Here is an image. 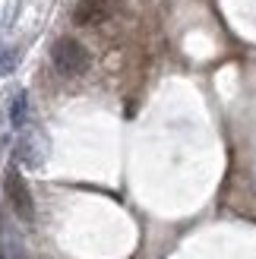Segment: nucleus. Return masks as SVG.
Masks as SVG:
<instances>
[{
    "mask_svg": "<svg viewBox=\"0 0 256 259\" xmlns=\"http://www.w3.org/2000/svg\"><path fill=\"white\" fill-rule=\"evenodd\" d=\"M51 60H54V67L63 76H82L89 70V63H92L89 51L76 41V38H60V41H54V48H51Z\"/></svg>",
    "mask_w": 256,
    "mask_h": 259,
    "instance_id": "obj_1",
    "label": "nucleus"
},
{
    "mask_svg": "<svg viewBox=\"0 0 256 259\" xmlns=\"http://www.w3.org/2000/svg\"><path fill=\"white\" fill-rule=\"evenodd\" d=\"M117 0H79L73 10V22L76 25H101L117 13Z\"/></svg>",
    "mask_w": 256,
    "mask_h": 259,
    "instance_id": "obj_2",
    "label": "nucleus"
},
{
    "mask_svg": "<svg viewBox=\"0 0 256 259\" xmlns=\"http://www.w3.org/2000/svg\"><path fill=\"white\" fill-rule=\"evenodd\" d=\"M7 196H10L13 212H16L22 222H32L35 218V202H32V193H29V187H25V180L16 171L7 174Z\"/></svg>",
    "mask_w": 256,
    "mask_h": 259,
    "instance_id": "obj_3",
    "label": "nucleus"
},
{
    "mask_svg": "<svg viewBox=\"0 0 256 259\" xmlns=\"http://www.w3.org/2000/svg\"><path fill=\"white\" fill-rule=\"evenodd\" d=\"M45 136L38 133V130H29L19 142H16V158L25 164V167H41L45 161Z\"/></svg>",
    "mask_w": 256,
    "mask_h": 259,
    "instance_id": "obj_4",
    "label": "nucleus"
},
{
    "mask_svg": "<svg viewBox=\"0 0 256 259\" xmlns=\"http://www.w3.org/2000/svg\"><path fill=\"white\" fill-rule=\"evenodd\" d=\"M25 117H29V95L16 92L13 105H10V120H13V126H25Z\"/></svg>",
    "mask_w": 256,
    "mask_h": 259,
    "instance_id": "obj_5",
    "label": "nucleus"
},
{
    "mask_svg": "<svg viewBox=\"0 0 256 259\" xmlns=\"http://www.w3.org/2000/svg\"><path fill=\"white\" fill-rule=\"evenodd\" d=\"M16 60H19V54H16L13 48H0V76L16 67Z\"/></svg>",
    "mask_w": 256,
    "mask_h": 259,
    "instance_id": "obj_6",
    "label": "nucleus"
}]
</instances>
